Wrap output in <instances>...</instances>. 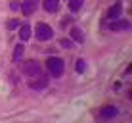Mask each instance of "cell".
Masks as SVG:
<instances>
[{
    "label": "cell",
    "mask_w": 132,
    "mask_h": 123,
    "mask_svg": "<svg viewBox=\"0 0 132 123\" xmlns=\"http://www.w3.org/2000/svg\"><path fill=\"white\" fill-rule=\"evenodd\" d=\"M46 67H48L50 73H52V77H61V75H63V69H65L61 58H48Z\"/></svg>",
    "instance_id": "6da1fadb"
},
{
    "label": "cell",
    "mask_w": 132,
    "mask_h": 123,
    "mask_svg": "<svg viewBox=\"0 0 132 123\" xmlns=\"http://www.w3.org/2000/svg\"><path fill=\"white\" fill-rule=\"evenodd\" d=\"M35 35H36V39H38L40 42H44V40H50L54 37V31L48 23H38L35 27Z\"/></svg>",
    "instance_id": "7a4b0ae2"
},
{
    "label": "cell",
    "mask_w": 132,
    "mask_h": 123,
    "mask_svg": "<svg viewBox=\"0 0 132 123\" xmlns=\"http://www.w3.org/2000/svg\"><path fill=\"white\" fill-rule=\"evenodd\" d=\"M23 73H25L27 77H31V79H36V77L42 75V69H40L38 62L29 60V62H25V66H23Z\"/></svg>",
    "instance_id": "3957f363"
},
{
    "label": "cell",
    "mask_w": 132,
    "mask_h": 123,
    "mask_svg": "<svg viewBox=\"0 0 132 123\" xmlns=\"http://www.w3.org/2000/svg\"><path fill=\"white\" fill-rule=\"evenodd\" d=\"M31 89H35V90H42V89H46L48 86V77H44V73L40 75V77H36V79H33L29 83Z\"/></svg>",
    "instance_id": "277c9868"
},
{
    "label": "cell",
    "mask_w": 132,
    "mask_h": 123,
    "mask_svg": "<svg viewBox=\"0 0 132 123\" xmlns=\"http://www.w3.org/2000/svg\"><path fill=\"white\" fill-rule=\"evenodd\" d=\"M117 113H119V108L117 106H103L102 112H100V115H102L103 119H111V117H115Z\"/></svg>",
    "instance_id": "5b68a950"
},
{
    "label": "cell",
    "mask_w": 132,
    "mask_h": 123,
    "mask_svg": "<svg viewBox=\"0 0 132 123\" xmlns=\"http://www.w3.org/2000/svg\"><path fill=\"white\" fill-rule=\"evenodd\" d=\"M121 12H122V2H117V4H113V6L107 10V17L109 19H119Z\"/></svg>",
    "instance_id": "8992f818"
},
{
    "label": "cell",
    "mask_w": 132,
    "mask_h": 123,
    "mask_svg": "<svg viewBox=\"0 0 132 123\" xmlns=\"http://www.w3.org/2000/svg\"><path fill=\"white\" fill-rule=\"evenodd\" d=\"M36 6H38V0H25L23 6H21V10H23L25 16H31V13H35Z\"/></svg>",
    "instance_id": "52a82bcc"
},
{
    "label": "cell",
    "mask_w": 132,
    "mask_h": 123,
    "mask_svg": "<svg viewBox=\"0 0 132 123\" xmlns=\"http://www.w3.org/2000/svg\"><path fill=\"white\" fill-rule=\"evenodd\" d=\"M109 29L111 31H126V29H130V23L128 21H122V19H117L109 25Z\"/></svg>",
    "instance_id": "ba28073f"
},
{
    "label": "cell",
    "mask_w": 132,
    "mask_h": 123,
    "mask_svg": "<svg viewBox=\"0 0 132 123\" xmlns=\"http://www.w3.org/2000/svg\"><path fill=\"white\" fill-rule=\"evenodd\" d=\"M57 8H60L57 0H44V10L46 12H57Z\"/></svg>",
    "instance_id": "9c48e42d"
},
{
    "label": "cell",
    "mask_w": 132,
    "mask_h": 123,
    "mask_svg": "<svg viewBox=\"0 0 132 123\" xmlns=\"http://www.w3.org/2000/svg\"><path fill=\"white\" fill-rule=\"evenodd\" d=\"M71 39L77 40V42H84V35H82V31H80L79 27H73L71 29Z\"/></svg>",
    "instance_id": "30bf717a"
},
{
    "label": "cell",
    "mask_w": 132,
    "mask_h": 123,
    "mask_svg": "<svg viewBox=\"0 0 132 123\" xmlns=\"http://www.w3.org/2000/svg\"><path fill=\"white\" fill-rule=\"evenodd\" d=\"M31 31H33V29H31L29 25H23V27L19 29V39H21V40H29V39H31Z\"/></svg>",
    "instance_id": "8fae6325"
},
{
    "label": "cell",
    "mask_w": 132,
    "mask_h": 123,
    "mask_svg": "<svg viewBox=\"0 0 132 123\" xmlns=\"http://www.w3.org/2000/svg\"><path fill=\"white\" fill-rule=\"evenodd\" d=\"M23 50H25L23 44H17V46H15V50H13V62H19V60H21V56H23Z\"/></svg>",
    "instance_id": "7c38bea8"
},
{
    "label": "cell",
    "mask_w": 132,
    "mask_h": 123,
    "mask_svg": "<svg viewBox=\"0 0 132 123\" xmlns=\"http://www.w3.org/2000/svg\"><path fill=\"white\" fill-rule=\"evenodd\" d=\"M82 2L84 0H69V10L71 12H79L82 8Z\"/></svg>",
    "instance_id": "4fadbf2b"
},
{
    "label": "cell",
    "mask_w": 132,
    "mask_h": 123,
    "mask_svg": "<svg viewBox=\"0 0 132 123\" xmlns=\"http://www.w3.org/2000/svg\"><path fill=\"white\" fill-rule=\"evenodd\" d=\"M75 69H77V73H84V71H86V62L82 60V58H80V60H77Z\"/></svg>",
    "instance_id": "5bb4252c"
},
{
    "label": "cell",
    "mask_w": 132,
    "mask_h": 123,
    "mask_svg": "<svg viewBox=\"0 0 132 123\" xmlns=\"http://www.w3.org/2000/svg\"><path fill=\"white\" fill-rule=\"evenodd\" d=\"M6 27H8L10 31H12V29H17V27H19V21H17V19H12V21H8Z\"/></svg>",
    "instance_id": "9a60e30c"
},
{
    "label": "cell",
    "mask_w": 132,
    "mask_h": 123,
    "mask_svg": "<svg viewBox=\"0 0 132 123\" xmlns=\"http://www.w3.org/2000/svg\"><path fill=\"white\" fill-rule=\"evenodd\" d=\"M60 44H61L63 48H73V40H67V39H63Z\"/></svg>",
    "instance_id": "2e32d148"
},
{
    "label": "cell",
    "mask_w": 132,
    "mask_h": 123,
    "mask_svg": "<svg viewBox=\"0 0 132 123\" xmlns=\"http://www.w3.org/2000/svg\"><path fill=\"white\" fill-rule=\"evenodd\" d=\"M12 10H19V4H17V2H12Z\"/></svg>",
    "instance_id": "e0dca14e"
}]
</instances>
